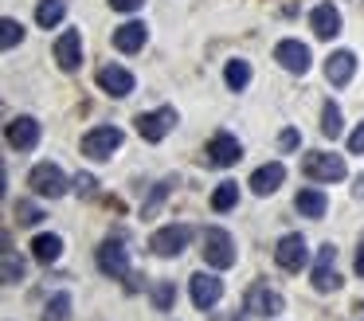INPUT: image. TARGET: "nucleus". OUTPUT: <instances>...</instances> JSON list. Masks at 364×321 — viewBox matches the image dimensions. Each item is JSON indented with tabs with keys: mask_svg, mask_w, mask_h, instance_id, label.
Returning a JSON list of instances; mask_svg holds the SVG:
<instances>
[{
	"mask_svg": "<svg viewBox=\"0 0 364 321\" xmlns=\"http://www.w3.org/2000/svg\"><path fill=\"white\" fill-rule=\"evenodd\" d=\"M348 153H364V122L353 130V137H348Z\"/></svg>",
	"mask_w": 364,
	"mask_h": 321,
	"instance_id": "nucleus-35",
	"label": "nucleus"
},
{
	"mask_svg": "<svg viewBox=\"0 0 364 321\" xmlns=\"http://www.w3.org/2000/svg\"><path fill=\"white\" fill-rule=\"evenodd\" d=\"M235 204H239V184L235 180H223V184L212 192V208L215 211H231Z\"/></svg>",
	"mask_w": 364,
	"mask_h": 321,
	"instance_id": "nucleus-27",
	"label": "nucleus"
},
{
	"mask_svg": "<svg viewBox=\"0 0 364 321\" xmlns=\"http://www.w3.org/2000/svg\"><path fill=\"white\" fill-rule=\"evenodd\" d=\"M301 172H306L309 180H317V184H337V180L348 177L341 153H306L301 157Z\"/></svg>",
	"mask_w": 364,
	"mask_h": 321,
	"instance_id": "nucleus-2",
	"label": "nucleus"
},
{
	"mask_svg": "<svg viewBox=\"0 0 364 321\" xmlns=\"http://www.w3.org/2000/svg\"><path fill=\"white\" fill-rule=\"evenodd\" d=\"M32 255H36V263L51 266L59 255H63V239H59V235H36V243H32Z\"/></svg>",
	"mask_w": 364,
	"mask_h": 321,
	"instance_id": "nucleus-23",
	"label": "nucleus"
},
{
	"mask_svg": "<svg viewBox=\"0 0 364 321\" xmlns=\"http://www.w3.org/2000/svg\"><path fill=\"white\" fill-rule=\"evenodd\" d=\"M188 243H192V227L188 223H168V227H161V231L149 235V251H153V255H161V258L184 255Z\"/></svg>",
	"mask_w": 364,
	"mask_h": 321,
	"instance_id": "nucleus-5",
	"label": "nucleus"
},
{
	"mask_svg": "<svg viewBox=\"0 0 364 321\" xmlns=\"http://www.w3.org/2000/svg\"><path fill=\"white\" fill-rule=\"evenodd\" d=\"M356 75V55L353 51H333L329 63H325V78L333 86H348V78Z\"/></svg>",
	"mask_w": 364,
	"mask_h": 321,
	"instance_id": "nucleus-20",
	"label": "nucleus"
},
{
	"mask_svg": "<svg viewBox=\"0 0 364 321\" xmlns=\"http://www.w3.org/2000/svg\"><path fill=\"white\" fill-rule=\"evenodd\" d=\"M176 125V110L173 106H161V110H149V114H137V133H141L149 145L165 141Z\"/></svg>",
	"mask_w": 364,
	"mask_h": 321,
	"instance_id": "nucleus-7",
	"label": "nucleus"
},
{
	"mask_svg": "<svg viewBox=\"0 0 364 321\" xmlns=\"http://www.w3.org/2000/svg\"><path fill=\"white\" fill-rule=\"evenodd\" d=\"M141 4H145V0H110V8H114V12H137Z\"/></svg>",
	"mask_w": 364,
	"mask_h": 321,
	"instance_id": "nucleus-36",
	"label": "nucleus"
},
{
	"mask_svg": "<svg viewBox=\"0 0 364 321\" xmlns=\"http://www.w3.org/2000/svg\"><path fill=\"white\" fill-rule=\"evenodd\" d=\"M353 196H356V200H364V172L356 177V184H353Z\"/></svg>",
	"mask_w": 364,
	"mask_h": 321,
	"instance_id": "nucleus-38",
	"label": "nucleus"
},
{
	"mask_svg": "<svg viewBox=\"0 0 364 321\" xmlns=\"http://www.w3.org/2000/svg\"><path fill=\"white\" fill-rule=\"evenodd\" d=\"M145 39H149V28H145L141 20H129V23H122V28H114V47H118L122 55L141 51Z\"/></svg>",
	"mask_w": 364,
	"mask_h": 321,
	"instance_id": "nucleus-18",
	"label": "nucleus"
},
{
	"mask_svg": "<svg viewBox=\"0 0 364 321\" xmlns=\"http://www.w3.org/2000/svg\"><path fill=\"white\" fill-rule=\"evenodd\" d=\"M55 63H59V70H79V63H82V36L75 28H67L63 36L55 39Z\"/></svg>",
	"mask_w": 364,
	"mask_h": 321,
	"instance_id": "nucleus-16",
	"label": "nucleus"
},
{
	"mask_svg": "<svg viewBox=\"0 0 364 321\" xmlns=\"http://www.w3.org/2000/svg\"><path fill=\"white\" fill-rule=\"evenodd\" d=\"M176 184H181V177H165V180H161V184L157 188H153V196H149V200H145V208H141V216L145 219H153V216H157V208H161V200H165V196L168 192H173V188Z\"/></svg>",
	"mask_w": 364,
	"mask_h": 321,
	"instance_id": "nucleus-26",
	"label": "nucleus"
},
{
	"mask_svg": "<svg viewBox=\"0 0 364 321\" xmlns=\"http://www.w3.org/2000/svg\"><path fill=\"white\" fill-rule=\"evenodd\" d=\"M309 282H314L317 294H333V290H341L337 247H333V243H325V247H321V255H317V263H314V274H309Z\"/></svg>",
	"mask_w": 364,
	"mask_h": 321,
	"instance_id": "nucleus-6",
	"label": "nucleus"
},
{
	"mask_svg": "<svg viewBox=\"0 0 364 321\" xmlns=\"http://www.w3.org/2000/svg\"><path fill=\"white\" fill-rule=\"evenodd\" d=\"M20 39H24V28H20V20L4 16V20H0V43H4V51H12Z\"/></svg>",
	"mask_w": 364,
	"mask_h": 321,
	"instance_id": "nucleus-30",
	"label": "nucleus"
},
{
	"mask_svg": "<svg viewBox=\"0 0 364 321\" xmlns=\"http://www.w3.org/2000/svg\"><path fill=\"white\" fill-rule=\"evenodd\" d=\"M239 157H243V145H239V137H231V133H215V137L208 141V164H215V169H228Z\"/></svg>",
	"mask_w": 364,
	"mask_h": 321,
	"instance_id": "nucleus-15",
	"label": "nucleus"
},
{
	"mask_svg": "<svg viewBox=\"0 0 364 321\" xmlns=\"http://www.w3.org/2000/svg\"><path fill=\"white\" fill-rule=\"evenodd\" d=\"M356 274L364 278V239H360V247H356Z\"/></svg>",
	"mask_w": 364,
	"mask_h": 321,
	"instance_id": "nucleus-37",
	"label": "nucleus"
},
{
	"mask_svg": "<svg viewBox=\"0 0 364 321\" xmlns=\"http://www.w3.org/2000/svg\"><path fill=\"white\" fill-rule=\"evenodd\" d=\"M24 274H28L24 258L12 251V235L4 231V263H0V278H4V286H16V282H24Z\"/></svg>",
	"mask_w": 364,
	"mask_h": 321,
	"instance_id": "nucleus-21",
	"label": "nucleus"
},
{
	"mask_svg": "<svg viewBox=\"0 0 364 321\" xmlns=\"http://www.w3.org/2000/svg\"><path fill=\"white\" fill-rule=\"evenodd\" d=\"M4 137H9V145L16 149V153H32V149L40 145V122H36L32 114H20L9 122Z\"/></svg>",
	"mask_w": 364,
	"mask_h": 321,
	"instance_id": "nucleus-9",
	"label": "nucleus"
},
{
	"mask_svg": "<svg viewBox=\"0 0 364 321\" xmlns=\"http://www.w3.org/2000/svg\"><path fill=\"white\" fill-rule=\"evenodd\" d=\"M223 78H228L231 90H243V86L251 83V63H247V59H231L228 70H223Z\"/></svg>",
	"mask_w": 364,
	"mask_h": 321,
	"instance_id": "nucleus-28",
	"label": "nucleus"
},
{
	"mask_svg": "<svg viewBox=\"0 0 364 321\" xmlns=\"http://www.w3.org/2000/svg\"><path fill=\"white\" fill-rule=\"evenodd\" d=\"M321 133H325V137H333V141H337L341 133H345V122H341V110L333 106V102H325V106H321Z\"/></svg>",
	"mask_w": 364,
	"mask_h": 321,
	"instance_id": "nucleus-29",
	"label": "nucleus"
},
{
	"mask_svg": "<svg viewBox=\"0 0 364 321\" xmlns=\"http://www.w3.org/2000/svg\"><path fill=\"white\" fill-rule=\"evenodd\" d=\"M247 310L259 313V317H278V313L286 310V302H282L278 290L267 286V282H255V286L247 290Z\"/></svg>",
	"mask_w": 364,
	"mask_h": 321,
	"instance_id": "nucleus-10",
	"label": "nucleus"
},
{
	"mask_svg": "<svg viewBox=\"0 0 364 321\" xmlns=\"http://www.w3.org/2000/svg\"><path fill=\"white\" fill-rule=\"evenodd\" d=\"M40 321H71V294H55L48 305H43V313H40Z\"/></svg>",
	"mask_w": 364,
	"mask_h": 321,
	"instance_id": "nucleus-25",
	"label": "nucleus"
},
{
	"mask_svg": "<svg viewBox=\"0 0 364 321\" xmlns=\"http://www.w3.org/2000/svg\"><path fill=\"white\" fill-rule=\"evenodd\" d=\"M95 184H98V180L87 177V172H79V177H75V192H79V196H95Z\"/></svg>",
	"mask_w": 364,
	"mask_h": 321,
	"instance_id": "nucleus-34",
	"label": "nucleus"
},
{
	"mask_svg": "<svg viewBox=\"0 0 364 321\" xmlns=\"http://www.w3.org/2000/svg\"><path fill=\"white\" fill-rule=\"evenodd\" d=\"M16 219H20V227H36L43 219V208L36 200H16Z\"/></svg>",
	"mask_w": 364,
	"mask_h": 321,
	"instance_id": "nucleus-31",
	"label": "nucleus"
},
{
	"mask_svg": "<svg viewBox=\"0 0 364 321\" xmlns=\"http://www.w3.org/2000/svg\"><path fill=\"white\" fill-rule=\"evenodd\" d=\"M28 184H32V192H36V196H43V200H59V196L71 192L75 180H67V172L59 169V164L40 161L32 172H28Z\"/></svg>",
	"mask_w": 364,
	"mask_h": 321,
	"instance_id": "nucleus-1",
	"label": "nucleus"
},
{
	"mask_svg": "<svg viewBox=\"0 0 364 321\" xmlns=\"http://www.w3.org/2000/svg\"><path fill=\"white\" fill-rule=\"evenodd\" d=\"M274 59L282 63L290 75H306L309 63H314V59H309V47L301 43V39H282V43L274 47Z\"/></svg>",
	"mask_w": 364,
	"mask_h": 321,
	"instance_id": "nucleus-14",
	"label": "nucleus"
},
{
	"mask_svg": "<svg viewBox=\"0 0 364 321\" xmlns=\"http://www.w3.org/2000/svg\"><path fill=\"white\" fill-rule=\"evenodd\" d=\"M122 141H126V133L118 125H95L90 133H82V157H90V161H110L122 149Z\"/></svg>",
	"mask_w": 364,
	"mask_h": 321,
	"instance_id": "nucleus-4",
	"label": "nucleus"
},
{
	"mask_svg": "<svg viewBox=\"0 0 364 321\" xmlns=\"http://www.w3.org/2000/svg\"><path fill=\"white\" fill-rule=\"evenodd\" d=\"M294 208H298L301 216H309V219H321L325 211H329V196L317 192V188H301V192L294 196Z\"/></svg>",
	"mask_w": 364,
	"mask_h": 321,
	"instance_id": "nucleus-22",
	"label": "nucleus"
},
{
	"mask_svg": "<svg viewBox=\"0 0 364 321\" xmlns=\"http://www.w3.org/2000/svg\"><path fill=\"white\" fill-rule=\"evenodd\" d=\"M188 290H192V305H196V310H212V305L223 298V282L215 278V274H208V270L192 274Z\"/></svg>",
	"mask_w": 364,
	"mask_h": 321,
	"instance_id": "nucleus-13",
	"label": "nucleus"
},
{
	"mask_svg": "<svg viewBox=\"0 0 364 321\" xmlns=\"http://www.w3.org/2000/svg\"><path fill=\"white\" fill-rule=\"evenodd\" d=\"M282 180H286V164L282 161H270V164H262V169L251 172V192L255 196H270V192L282 188Z\"/></svg>",
	"mask_w": 364,
	"mask_h": 321,
	"instance_id": "nucleus-17",
	"label": "nucleus"
},
{
	"mask_svg": "<svg viewBox=\"0 0 364 321\" xmlns=\"http://www.w3.org/2000/svg\"><path fill=\"white\" fill-rule=\"evenodd\" d=\"M63 16H67V4L63 0H40V8H36V23L40 28H59L63 23Z\"/></svg>",
	"mask_w": 364,
	"mask_h": 321,
	"instance_id": "nucleus-24",
	"label": "nucleus"
},
{
	"mask_svg": "<svg viewBox=\"0 0 364 321\" xmlns=\"http://www.w3.org/2000/svg\"><path fill=\"white\" fill-rule=\"evenodd\" d=\"M98 86H102L110 98H126V94H134V75H129L126 67H118V63H106V67H98Z\"/></svg>",
	"mask_w": 364,
	"mask_h": 321,
	"instance_id": "nucleus-12",
	"label": "nucleus"
},
{
	"mask_svg": "<svg viewBox=\"0 0 364 321\" xmlns=\"http://www.w3.org/2000/svg\"><path fill=\"white\" fill-rule=\"evenodd\" d=\"M306 258H309V251H306V239H301L298 231H290V235H282V239H278L274 263L282 266V270H301V266H306Z\"/></svg>",
	"mask_w": 364,
	"mask_h": 321,
	"instance_id": "nucleus-11",
	"label": "nucleus"
},
{
	"mask_svg": "<svg viewBox=\"0 0 364 321\" xmlns=\"http://www.w3.org/2000/svg\"><path fill=\"white\" fill-rule=\"evenodd\" d=\"M173 302H176V286L173 282H157L153 286V305L157 310H173Z\"/></svg>",
	"mask_w": 364,
	"mask_h": 321,
	"instance_id": "nucleus-32",
	"label": "nucleus"
},
{
	"mask_svg": "<svg viewBox=\"0 0 364 321\" xmlns=\"http://www.w3.org/2000/svg\"><path fill=\"white\" fill-rule=\"evenodd\" d=\"M298 145H301V133H298V130H282V137H278V149H282V153H294Z\"/></svg>",
	"mask_w": 364,
	"mask_h": 321,
	"instance_id": "nucleus-33",
	"label": "nucleus"
},
{
	"mask_svg": "<svg viewBox=\"0 0 364 321\" xmlns=\"http://www.w3.org/2000/svg\"><path fill=\"white\" fill-rule=\"evenodd\" d=\"M98 270L106 274V278H126L129 274V247L122 239H106L102 247H98Z\"/></svg>",
	"mask_w": 364,
	"mask_h": 321,
	"instance_id": "nucleus-8",
	"label": "nucleus"
},
{
	"mask_svg": "<svg viewBox=\"0 0 364 321\" xmlns=\"http://www.w3.org/2000/svg\"><path fill=\"white\" fill-rule=\"evenodd\" d=\"M309 28H314V36L317 39H333L341 31V12H337V4H317L314 12H309Z\"/></svg>",
	"mask_w": 364,
	"mask_h": 321,
	"instance_id": "nucleus-19",
	"label": "nucleus"
},
{
	"mask_svg": "<svg viewBox=\"0 0 364 321\" xmlns=\"http://www.w3.org/2000/svg\"><path fill=\"white\" fill-rule=\"evenodd\" d=\"M239 251H235V239H231V231H223V227H208L204 231V263L212 266V270H228V266H235Z\"/></svg>",
	"mask_w": 364,
	"mask_h": 321,
	"instance_id": "nucleus-3",
	"label": "nucleus"
}]
</instances>
